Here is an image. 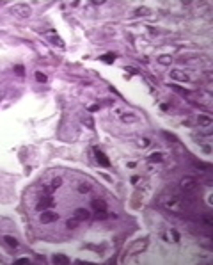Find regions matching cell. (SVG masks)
I'll return each mask as SVG.
<instances>
[{
    "instance_id": "cell-1",
    "label": "cell",
    "mask_w": 213,
    "mask_h": 265,
    "mask_svg": "<svg viewBox=\"0 0 213 265\" xmlns=\"http://www.w3.org/2000/svg\"><path fill=\"white\" fill-rule=\"evenodd\" d=\"M160 205L167 210V212H171V214H176V215H180V214H183V205H181V201L176 198V196H171V194H164V196H160Z\"/></svg>"
},
{
    "instance_id": "cell-2",
    "label": "cell",
    "mask_w": 213,
    "mask_h": 265,
    "mask_svg": "<svg viewBox=\"0 0 213 265\" xmlns=\"http://www.w3.org/2000/svg\"><path fill=\"white\" fill-rule=\"evenodd\" d=\"M180 189L185 192H194L197 189V180L194 176H183L180 180Z\"/></svg>"
},
{
    "instance_id": "cell-3",
    "label": "cell",
    "mask_w": 213,
    "mask_h": 265,
    "mask_svg": "<svg viewBox=\"0 0 213 265\" xmlns=\"http://www.w3.org/2000/svg\"><path fill=\"white\" fill-rule=\"evenodd\" d=\"M11 11H12L18 18H28V16L32 14V9H30V5H27V4H16Z\"/></svg>"
},
{
    "instance_id": "cell-4",
    "label": "cell",
    "mask_w": 213,
    "mask_h": 265,
    "mask_svg": "<svg viewBox=\"0 0 213 265\" xmlns=\"http://www.w3.org/2000/svg\"><path fill=\"white\" fill-rule=\"evenodd\" d=\"M146 246H148V239H142V240L133 242V244H132V247L126 251V256H132V255H137V253L144 251V249H146Z\"/></svg>"
},
{
    "instance_id": "cell-5",
    "label": "cell",
    "mask_w": 213,
    "mask_h": 265,
    "mask_svg": "<svg viewBox=\"0 0 213 265\" xmlns=\"http://www.w3.org/2000/svg\"><path fill=\"white\" fill-rule=\"evenodd\" d=\"M55 219H59V214L50 212V210H44V212H41V215H39V221H41L43 224H50V223H53Z\"/></svg>"
},
{
    "instance_id": "cell-6",
    "label": "cell",
    "mask_w": 213,
    "mask_h": 265,
    "mask_svg": "<svg viewBox=\"0 0 213 265\" xmlns=\"http://www.w3.org/2000/svg\"><path fill=\"white\" fill-rule=\"evenodd\" d=\"M52 207H53V199H52L50 196L41 198V199H39V203L36 205V208H37L39 212H44V210H48V208H52Z\"/></svg>"
},
{
    "instance_id": "cell-7",
    "label": "cell",
    "mask_w": 213,
    "mask_h": 265,
    "mask_svg": "<svg viewBox=\"0 0 213 265\" xmlns=\"http://www.w3.org/2000/svg\"><path fill=\"white\" fill-rule=\"evenodd\" d=\"M169 77H171L172 80H176V82H188V80H190V77H188L185 71H181V69H172Z\"/></svg>"
},
{
    "instance_id": "cell-8",
    "label": "cell",
    "mask_w": 213,
    "mask_h": 265,
    "mask_svg": "<svg viewBox=\"0 0 213 265\" xmlns=\"http://www.w3.org/2000/svg\"><path fill=\"white\" fill-rule=\"evenodd\" d=\"M91 207H92V210H96V212H107V203H105V199L96 198V199L91 201Z\"/></svg>"
},
{
    "instance_id": "cell-9",
    "label": "cell",
    "mask_w": 213,
    "mask_h": 265,
    "mask_svg": "<svg viewBox=\"0 0 213 265\" xmlns=\"http://www.w3.org/2000/svg\"><path fill=\"white\" fill-rule=\"evenodd\" d=\"M94 155H96V158H98L100 166H103V167H108V166H110V160L107 158V155H105L103 151H100L98 148H94Z\"/></svg>"
},
{
    "instance_id": "cell-10",
    "label": "cell",
    "mask_w": 213,
    "mask_h": 265,
    "mask_svg": "<svg viewBox=\"0 0 213 265\" xmlns=\"http://www.w3.org/2000/svg\"><path fill=\"white\" fill-rule=\"evenodd\" d=\"M213 119L212 116H208V114H199L197 116V125H201V126H212Z\"/></svg>"
},
{
    "instance_id": "cell-11",
    "label": "cell",
    "mask_w": 213,
    "mask_h": 265,
    "mask_svg": "<svg viewBox=\"0 0 213 265\" xmlns=\"http://www.w3.org/2000/svg\"><path fill=\"white\" fill-rule=\"evenodd\" d=\"M73 217H76L78 221H87V219L91 217V214H89V210H85V208H76Z\"/></svg>"
},
{
    "instance_id": "cell-12",
    "label": "cell",
    "mask_w": 213,
    "mask_h": 265,
    "mask_svg": "<svg viewBox=\"0 0 213 265\" xmlns=\"http://www.w3.org/2000/svg\"><path fill=\"white\" fill-rule=\"evenodd\" d=\"M53 264H59V265H64V264H69V258L66 255H53L52 256Z\"/></svg>"
},
{
    "instance_id": "cell-13",
    "label": "cell",
    "mask_w": 213,
    "mask_h": 265,
    "mask_svg": "<svg viewBox=\"0 0 213 265\" xmlns=\"http://www.w3.org/2000/svg\"><path fill=\"white\" fill-rule=\"evenodd\" d=\"M121 119H123L124 123H135V121H137V116L130 112V114H123V116H121Z\"/></svg>"
},
{
    "instance_id": "cell-14",
    "label": "cell",
    "mask_w": 213,
    "mask_h": 265,
    "mask_svg": "<svg viewBox=\"0 0 213 265\" xmlns=\"http://www.w3.org/2000/svg\"><path fill=\"white\" fill-rule=\"evenodd\" d=\"M78 224H80V221H78L76 217H71V219H68V223H66V226H68L69 230H75V228H78Z\"/></svg>"
},
{
    "instance_id": "cell-15",
    "label": "cell",
    "mask_w": 213,
    "mask_h": 265,
    "mask_svg": "<svg viewBox=\"0 0 213 265\" xmlns=\"http://www.w3.org/2000/svg\"><path fill=\"white\" fill-rule=\"evenodd\" d=\"M4 240H5V242H7V244L11 246V247H14V249H16V247L20 246V244H18V240H16L14 237H11V235H5V237H4Z\"/></svg>"
},
{
    "instance_id": "cell-16",
    "label": "cell",
    "mask_w": 213,
    "mask_h": 265,
    "mask_svg": "<svg viewBox=\"0 0 213 265\" xmlns=\"http://www.w3.org/2000/svg\"><path fill=\"white\" fill-rule=\"evenodd\" d=\"M158 62L164 64V66H167V64L172 62V57H171V55H160V57H158Z\"/></svg>"
},
{
    "instance_id": "cell-17",
    "label": "cell",
    "mask_w": 213,
    "mask_h": 265,
    "mask_svg": "<svg viewBox=\"0 0 213 265\" xmlns=\"http://www.w3.org/2000/svg\"><path fill=\"white\" fill-rule=\"evenodd\" d=\"M78 192H80V194L91 192V185H89V183H80V185H78Z\"/></svg>"
},
{
    "instance_id": "cell-18",
    "label": "cell",
    "mask_w": 213,
    "mask_h": 265,
    "mask_svg": "<svg viewBox=\"0 0 213 265\" xmlns=\"http://www.w3.org/2000/svg\"><path fill=\"white\" fill-rule=\"evenodd\" d=\"M100 59H101L103 62H114V59H116V55H114V53H105V55H101Z\"/></svg>"
},
{
    "instance_id": "cell-19",
    "label": "cell",
    "mask_w": 213,
    "mask_h": 265,
    "mask_svg": "<svg viewBox=\"0 0 213 265\" xmlns=\"http://www.w3.org/2000/svg\"><path fill=\"white\" fill-rule=\"evenodd\" d=\"M135 12H137V16H148V14H149L151 11H149L148 7H139V9H137Z\"/></svg>"
},
{
    "instance_id": "cell-20",
    "label": "cell",
    "mask_w": 213,
    "mask_h": 265,
    "mask_svg": "<svg viewBox=\"0 0 213 265\" xmlns=\"http://www.w3.org/2000/svg\"><path fill=\"white\" fill-rule=\"evenodd\" d=\"M169 239H172V242H178V240H180V233H178L176 230H171V231H169Z\"/></svg>"
},
{
    "instance_id": "cell-21",
    "label": "cell",
    "mask_w": 213,
    "mask_h": 265,
    "mask_svg": "<svg viewBox=\"0 0 213 265\" xmlns=\"http://www.w3.org/2000/svg\"><path fill=\"white\" fill-rule=\"evenodd\" d=\"M36 80L44 84V82H46V75H44V73H41V71H36Z\"/></svg>"
},
{
    "instance_id": "cell-22",
    "label": "cell",
    "mask_w": 213,
    "mask_h": 265,
    "mask_svg": "<svg viewBox=\"0 0 213 265\" xmlns=\"http://www.w3.org/2000/svg\"><path fill=\"white\" fill-rule=\"evenodd\" d=\"M14 71H16L20 77H23V75H25V68H23L21 64H16V66H14Z\"/></svg>"
},
{
    "instance_id": "cell-23",
    "label": "cell",
    "mask_w": 213,
    "mask_h": 265,
    "mask_svg": "<svg viewBox=\"0 0 213 265\" xmlns=\"http://www.w3.org/2000/svg\"><path fill=\"white\" fill-rule=\"evenodd\" d=\"M149 160H153V162H162V160H164V157H162L160 153H153V155L149 157Z\"/></svg>"
},
{
    "instance_id": "cell-24",
    "label": "cell",
    "mask_w": 213,
    "mask_h": 265,
    "mask_svg": "<svg viewBox=\"0 0 213 265\" xmlns=\"http://www.w3.org/2000/svg\"><path fill=\"white\" fill-rule=\"evenodd\" d=\"M62 185V178H53V182H52V187L53 189H59Z\"/></svg>"
},
{
    "instance_id": "cell-25",
    "label": "cell",
    "mask_w": 213,
    "mask_h": 265,
    "mask_svg": "<svg viewBox=\"0 0 213 265\" xmlns=\"http://www.w3.org/2000/svg\"><path fill=\"white\" fill-rule=\"evenodd\" d=\"M203 223H204V224H206V226H213L212 215H204V217H203Z\"/></svg>"
},
{
    "instance_id": "cell-26",
    "label": "cell",
    "mask_w": 213,
    "mask_h": 265,
    "mask_svg": "<svg viewBox=\"0 0 213 265\" xmlns=\"http://www.w3.org/2000/svg\"><path fill=\"white\" fill-rule=\"evenodd\" d=\"M52 41H53L55 45H59V46H62V48H64V41H62L60 37H55V36H53V37H52Z\"/></svg>"
},
{
    "instance_id": "cell-27",
    "label": "cell",
    "mask_w": 213,
    "mask_h": 265,
    "mask_svg": "<svg viewBox=\"0 0 213 265\" xmlns=\"http://www.w3.org/2000/svg\"><path fill=\"white\" fill-rule=\"evenodd\" d=\"M14 264H18V265H27V264H30V260H28V258H20V260H16Z\"/></svg>"
},
{
    "instance_id": "cell-28",
    "label": "cell",
    "mask_w": 213,
    "mask_h": 265,
    "mask_svg": "<svg viewBox=\"0 0 213 265\" xmlns=\"http://www.w3.org/2000/svg\"><path fill=\"white\" fill-rule=\"evenodd\" d=\"M82 123H84V125H87L89 128H94V123L91 121V118H87V119H82Z\"/></svg>"
},
{
    "instance_id": "cell-29",
    "label": "cell",
    "mask_w": 213,
    "mask_h": 265,
    "mask_svg": "<svg viewBox=\"0 0 213 265\" xmlns=\"http://www.w3.org/2000/svg\"><path fill=\"white\" fill-rule=\"evenodd\" d=\"M148 144H149L148 139H140V141H139V146H148Z\"/></svg>"
},
{
    "instance_id": "cell-30",
    "label": "cell",
    "mask_w": 213,
    "mask_h": 265,
    "mask_svg": "<svg viewBox=\"0 0 213 265\" xmlns=\"http://www.w3.org/2000/svg\"><path fill=\"white\" fill-rule=\"evenodd\" d=\"M89 110H91V112H96V110H100V105H91Z\"/></svg>"
},
{
    "instance_id": "cell-31",
    "label": "cell",
    "mask_w": 213,
    "mask_h": 265,
    "mask_svg": "<svg viewBox=\"0 0 213 265\" xmlns=\"http://www.w3.org/2000/svg\"><path fill=\"white\" fill-rule=\"evenodd\" d=\"M204 148V153H212V146L210 144H206V146H203Z\"/></svg>"
}]
</instances>
